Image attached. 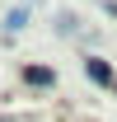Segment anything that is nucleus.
I'll return each instance as SVG.
<instances>
[{
  "instance_id": "obj_3",
  "label": "nucleus",
  "mask_w": 117,
  "mask_h": 122,
  "mask_svg": "<svg viewBox=\"0 0 117 122\" xmlns=\"http://www.w3.org/2000/svg\"><path fill=\"white\" fill-rule=\"evenodd\" d=\"M24 19H28V14H24V10H14V14L5 19V33H19V28H24Z\"/></svg>"
},
{
  "instance_id": "obj_2",
  "label": "nucleus",
  "mask_w": 117,
  "mask_h": 122,
  "mask_svg": "<svg viewBox=\"0 0 117 122\" xmlns=\"http://www.w3.org/2000/svg\"><path fill=\"white\" fill-rule=\"evenodd\" d=\"M24 80H28V85H38V89H47V85H52V71H47V66H28V71H24Z\"/></svg>"
},
{
  "instance_id": "obj_4",
  "label": "nucleus",
  "mask_w": 117,
  "mask_h": 122,
  "mask_svg": "<svg viewBox=\"0 0 117 122\" xmlns=\"http://www.w3.org/2000/svg\"><path fill=\"white\" fill-rule=\"evenodd\" d=\"M108 14H117V5H108Z\"/></svg>"
},
{
  "instance_id": "obj_1",
  "label": "nucleus",
  "mask_w": 117,
  "mask_h": 122,
  "mask_svg": "<svg viewBox=\"0 0 117 122\" xmlns=\"http://www.w3.org/2000/svg\"><path fill=\"white\" fill-rule=\"evenodd\" d=\"M84 71H89V80H94V85H117L112 66H108V61H98V56H89V61H84Z\"/></svg>"
}]
</instances>
